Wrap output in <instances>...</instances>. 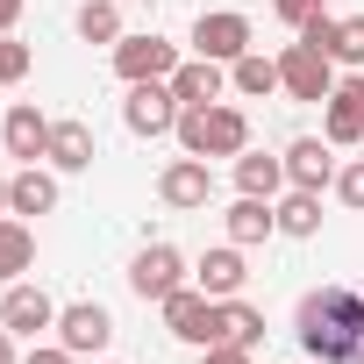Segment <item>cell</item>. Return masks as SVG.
Here are the masks:
<instances>
[{"label":"cell","instance_id":"1","mask_svg":"<svg viewBox=\"0 0 364 364\" xmlns=\"http://www.w3.org/2000/svg\"><path fill=\"white\" fill-rule=\"evenodd\" d=\"M293 336L307 364H364V286H314L300 293Z\"/></svg>","mask_w":364,"mask_h":364},{"label":"cell","instance_id":"2","mask_svg":"<svg viewBox=\"0 0 364 364\" xmlns=\"http://www.w3.org/2000/svg\"><path fill=\"white\" fill-rule=\"evenodd\" d=\"M178 150H186V157H243L250 150V114L243 107H229V100H215V107H186V114H178Z\"/></svg>","mask_w":364,"mask_h":364},{"label":"cell","instance_id":"3","mask_svg":"<svg viewBox=\"0 0 364 364\" xmlns=\"http://www.w3.org/2000/svg\"><path fill=\"white\" fill-rule=\"evenodd\" d=\"M157 307H164V328H171L178 343H193V350H215V343H222V300H208L200 286H178V293H164Z\"/></svg>","mask_w":364,"mask_h":364},{"label":"cell","instance_id":"4","mask_svg":"<svg viewBox=\"0 0 364 364\" xmlns=\"http://www.w3.org/2000/svg\"><path fill=\"white\" fill-rule=\"evenodd\" d=\"M178 114H186V107H178L171 79H143V86H129V100H122V122H129V136H143V143L171 136Z\"/></svg>","mask_w":364,"mask_h":364},{"label":"cell","instance_id":"5","mask_svg":"<svg viewBox=\"0 0 364 364\" xmlns=\"http://www.w3.org/2000/svg\"><path fill=\"white\" fill-rule=\"evenodd\" d=\"M328 86H336V58L328 50H314V43H286L279 50V93L286 100H328Z\"/></svg>","mask_w":364,"mask_h":364},{"label":"cell","instance_id":"6","mask_svg":"<svg viewBox=\"0 0 364 364\" xmlns=\"http://www.w3.org/2000/svg\"><path fill=\"white\" fill-rule=\"evenodd\" d=\"M321 136L336 150H364V72H343L321 100Z\"/></svg>","mask_w":364,"mask_h":364},{"label":"cell","instance_id":"7","mask_svg":"<svg viewBox=\"0 0 364 364\" xmlns=\"http://www.w3.org/2000/svg\"><path fill=\"white\" fill-rule=\"evenodd\" d=\"M178 286H193V279H186V257H178L171 243H143V250L129 257V293H136V300H164V293H178Z\"/></svg>","mask_w":364,"mask_h":364},{"label":"cell","instance_id":"8","mask_svg":"<svg viewBox=\"0 0 364 364\" xmlns=\"http://www.w3.org/2000/svg\"><path fill=\"white\" fill-rule=\"evenodd\" d=\"M171 72H178V43H164V36H122V43H114V79H122V86L171 79Z\"/></svg>","mask_w":364,"mask_h":364},{"label":"cell","instance_id":"9","mask_svg":"<svg viewBox=\"0 0 364 364\" xmlns=\"http://www.w3.org/2000/svg\"><path fill=\"white\" fill-rule=\"evenodd\" d=\"M58 343H65L72 357H100V350L114 343V314H107L100 300H72V307H58Z\"/></svg>","mask_w":364,"mask_h":364},{"label":"cell","instance_id":"10","mask_svg":"<svg viewBox=\"0 0 364 364\" xmlns=\"http://www.w3.org/2000/svg\"><path fill=\"white\" fill-rule=\"evenodd\" d=\"M157 200L178 208V215L208 208V200H215V171H208V157H171V164L157 171Z\"/></svg>","mask_w":364,"mask_h":364},{"label":"cell","instance_id":"11","mask_svg":"<svg viewBox=\"0 0 364 364\" xmlns=\"http://www.w3.org/2000/svg\"><path fill=\"white\" fill-rule=\"evenodd\" d=\"M243 50H250V15H236V8H215V15H200V22H193V58L236 65Z\"/></svg>","mask_w":364,"mask_h":364},{"label":"cell","instance_id":"12","mask_svg":"<svg viewBox=\"0 0 364 364\" xmlns=\"http://www.w3.org/2000/svg\"><path fill=\"white\" fill-rule=\"evenodd\" d=\"M336 143L328 136H293L286 143V186H300V193H321V186H336Z\"/></svg>","mask_w":364,"mask_h":364},{"label":"cell","instance_id":"13","mask_svg":"<svg viewBox=\"0 0 364 364\" xmlns=\"http://www.w3.org/2000/svg\"><path fill=\"white\" fill-rule=\"evenodd\" d=\"M0 328L8 336H36V328H58V300L29 279H15L8 293H0Z\"/></svg>","mask_w":364,"mask_h":364},{"label":"cell","instance_id":"14","mask_svg":"<svg viewBox=\"0 0 364 364\" xmlns=\"http://www.w3.org/2000/svg\"><path fill=\"white\" fill-rule=\"evenodd\" d=\"M0 143H8V157H22V164L50 157V114H43L36 100H15L8 122H0Z\"/></svg>","mask_w":364,"mask_h":364},{"label":"cell","instance_id":"15","mask_svg":"<svg viewBox=\"0 0 364 364\" xmlns=\"http://www.w3.org/2000/svg\"><path fill=\"white\" fill-rule=\"evenodd\" d=\"M171 93H178V107H215V100L229 93V65H215V58H178Z\"/></svg>","mask_w":364,"mask_h":364},{"label":"cell","instance_id":"16","mask_svg":"<svg viewBox=\"0 0 364 364\" xmlns=\"http://www.w3.org/2000/svg\"><path fill=\"white\" fill-rule=\"evenodd\" d=\"M243 279H250V272H243V243H222V250H208V257L193 264V286H200L208 300H236Z\"/></svg>","mask_w":364,"mask_h":364},{"label":"cell","instance_id":"17","mask_svg":"<svg viewBox=\"0 0 364 364\" xmlns=\"http://www.w3.org/2000/svg\"><path fill=\"white\" fill-rule=\"evenodd\" d=\"M50 208H58V171L22 164V171L8 178V215H50Z\"/></svg>","mask_w":364,"mask_h":364},{"label":"cell","instance_id":"18","mask_svg":"<svg viewBox=\"0 0 364 364\" xmlns=\"http://www.w3.org/2000/svg\"><path fill=\"white\" fill-rule=\"evenodd\" d=\"M222 229H229V243H264V236H279V215H272V200H257V193H236V208L222 215Z\"/></svg>","mask_w":364,"mask_h":364},{"label":"cell","instance_id":"19","mask_svg":"<svg viewBox=\"0 0 364 364\" xmlns=\"http://www.w3.org/2000/svg\"><path fill=\"white\" fill-rule=\"evenodd\" d=\"M236 193L279 200V193H286V157H272V150H243V157H236Z\"/></svg>","mask_w":364,"mask_h":364},{"label":"cell","instance_id":"20","mask_svg":"<svg viewBox=\"0 0 364 364\" xmlns=\"http://www.w3.org/2000/svg\"><path fill=\"white\" fill-rule=\"evenodd\" d=\"M93 129L86 122H50V171H93Z\"/></svg>","mask_w":364,"mask_h":364},{"label":"cell","instance_id":"21","mask_svg":"<svg viewBox=\"0 0 364 364\" xmlns=\"http://www.w3.org/2000/svg\"><path fill=\"white\" fill-rule=\"evenodd\" d=\"M29 264H36V236H29V222H22V215H0V286H15Z\"/></svg>","mask_w":364,"mask_h":364},{"label":"cell","instance_id":"22","mask_svg":"<svg viewBox=\"0 0 364 364\" xmlns=\"http://www.w3.org/2000/svg\"><path fill=\"white\" fill-rule=\"evenodd\" d=\"M229 93H243V100H264V93H279V58H264V50H243V58L229 65Z\"/></svg>","mask_w":364,"mask_h":364},{"label":"cell","instance_id":"23","mask_svg":"<svg viewBox=\"0 0 364 364\" xmlns=\"http://www.w3.org/2000/svg\"><path fill=\"white\" fill-rule=\"evenodd\" d=\"M272 215H279V236H321V193L286 186V193L272 200Z\"/></svg>","mask_w":364,"mask_h":364},{"label":"cell","instance_id":"24","mask_svg":"<svg viewBox=\"0 0 364 364\" xmlns=\"http://www.w3.org/2000/svg\"><path fill=\"white\" fill-rule=\"evenodd\" d=\"M222 343L257 350V343H264V307H250L243 293H236V300H222Z\"/></svg>","mask_w":364,"mask_h":364},{"label":"cell","instance_id":"25","mask_svg":"<svg viewBox=\"0 0 364 364\" xmlns=\"http://www.w3.org/2000/svg\"><path fill=\"white\" fill-rule=\"evenodd\" d=\"M79 36L114 50V43L129 36V29H122V0H86V8H79Z\"/></svg>","mask_w":364,"mask_h":364},{"label":"cell","instance_id":"26","mask_svg":"<svg viewBox=\"0 0 364 364\" xmlns=\"http://www.w3.org/2000/svg\"><path fill=\"white\" fill-rule=\"evenodd\" d=\"M328 58L350 65V72H364V15H336V43H328Z\"/></svg>","mask_w":364,"mask_h":364},{"label":"cell","instance_id":"27","mask_svg":"<svg viewBox=\"0 0 364 364\" xmlns=\"http://www.w3.org/2000/svg\"><path fill=\"white\" fill-rule=\"evenodd\" d=\"M29 65H36V50H29V43L0 36V86H22V79H29Z\"/></svg>","mask_w":364,"mask_h":364},{"label":"cell","instance_id":"28","mask_svg":"<svg viewBox=\"0 0 364 364\" xmlns=\"http://www.w3.org/2000/svg\"><path fill=\"white\" fill-rule=\"evenodd\" d=\"M336 200H343V208H357V215H364V157H350V164H343V171H336Z\"/></svg>","mask_w":364,"mask_h":364},{"label":"cell","instance_id":"29","mask_svg":"<svg viewBox=\"0 0 364 364\" xmlns=\"http://www.w3.org/2000/svg\"><path fill=\"white\" fill-rule=\"evenodd\" d=\"M272 15H279L286 29H300L307 15H321V0H272Z\"/></svg>","mask_w":364,"mask_h":364},{"label":"cell","instance_id":"30","mask_svg":"<svg viewBox=\"0 0 364 364\" xmlns=\"http://www.w3.org/2000/svg\"><path fill=\"white\" fill-rule=\"evenodd\" d=\"M200 364H257V350H243V343H215V350H200Z\"/></svg>","mask_w":364,"mask_h":364},{"label":"cell","instance_id":"31","mask_svg":"<svg viewBox=\"0 0 364 364\" xmlns=\"http://www.w3.org/2000/svg\"><path fill=\"white\" fill-rule=\"evenodd\" d=\"M22 364H79V357H72V350H65V343H50V350H29V357H22Z\"/></svg>","mask_w":364,"mask_h":364},{"label":"cell","instance_id":"32","mask_svg":"<svg viewBox=\"0 0 364 364\" xmlns=\"http://www.w3.org/2000/svg\"><path fill=\"white\" fill-rule=\"evenodd\" d=\"M15 22H22V0H0V36H15Z\"/></svg>","mask_w":364,"mask_h":364},{"label":"cell","instance_id":"33","mask_svg":"<svg viewBox=\"0 0 364 364\" xmlns=\"http://www.w3.org/2000/svg\"><path fill=\"white\" fill-rule=\"evenodd\" d=\"M0 364H15V336L8 328H0Z\"/></svg>","mask_w":364,"mask_h":364},{"label":"cell","instance_id":"34","mask_svg":"<svg viewBox=\"0 0 364 364\" xmlns=\"http://www.w3.org/2000/svg\"><path fill=\"white\" fill-rule=\"evenodd\" d=\"M0 215H8V178H0Z\"/></svg>","mask_w":364,"mask_h":364},{"label":"cell","instance_id":"35","mask_svg":"<svg viewBox=\"0 0 364 364\" xmlns=\"http://www.w3.org/2000/svg\"><path fill=\"white\" fill-rule=\"evenodd\" d=\"M100 364H114V357H100Z\"/></svg>","mask_w":364,"mask_h":364}]
</instances>
